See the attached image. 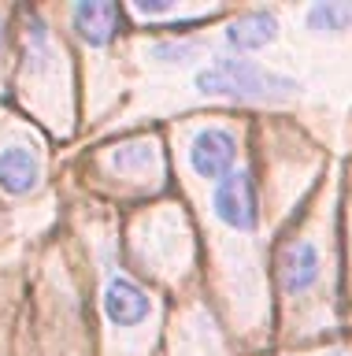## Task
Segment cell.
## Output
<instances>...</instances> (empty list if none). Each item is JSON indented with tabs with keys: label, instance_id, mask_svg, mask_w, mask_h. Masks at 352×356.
I'll return each instance as SVG.
<instances>
[{
	"label": "cell",
	"instance_id": "cell-9",
	"mask_svg": "<svg viewBox=\"0 0 352 356\" xmlns=\"http://www.w3.org/2000/svg\"><path fill=\"white\" fill-rule=\"evenodd\" d=\"M104 178H115L134 189H160L163 186V152L156 138H126L97 156Z\"/></svg>",
	"mask_w": 352,
	"mask_h": 356
},
{
	"label": "cell",
	"instance_id": "cell-7",
	"mask_svg": "<svg viewBox=\"0 0 352 356\" xmlns=\"http://www.w3.org/2000/svg\"><path fill=\"white\" fill-rule=\"evenodd\" d=\"M212 219L223 227L234 241H252L260 230V197H256V178L245 163L234 167L223 182L212 186Z\"/></svg>",
	"mask_w": 352,
	"mask_h": 356
},
{
	"label": "cell",
	"instance_id": "cell-15",
	"mask_svg": "<svg viewBox=\"0 0 352 356\" xmlns=\"http://www.w3.org/2000/svg\"><path fill=\"white\" fill-rule=\"evenodd\" d=\"M130 15L137 22H193L215 15V8H185V4H160V0H137L130 4Z\"/></svg>",
	"mask_w": 352,
	"mask_h": 356
},
{
	"label": "cell",
	"instance_id": "cell-6",
	"mask_svg": "<svg viewBox=\"0 0 352 356\" xmlns=\"http://www.w3.org/2000/svg\"><path fill=\"white\" fill-rule=\"evenodd\" d=\"M185 163L201 182H223L234 167H241V130L223 119L196 122L185 130Z\"/></svg>",
	"mask_w": 352,
	"mask_h": 356
},
{
	"label": "cell",
	"instance_id": "cell-8",
	"mask_svg": "<svg viewBox=\"0 0 352 356\" xmlns=\"http://www.w3.org/2000/svg\"><path fill=\"white\" fill-rule=\"evenodd\" d=\"M45 178V149L23 127L0 130V193L30 197Z\"/></svg>",
	"mask_w": 352,
	"mask_h": 356
},
{
	"label": "cell",
	"instance_id": "cell-10",
	"mask_svg": "<svg viewBox=\"0 0 352 356\" xmlns=\"http://www.w3.org/2000/svg\"><path fill=\"white\" fill-rule=\"evenodd\" d=\"M278 33H282L278 15L256 8V11H237V15L223 26L219 38H223V44L230 49V56H245V52H260V49H267V44H274Z\"/></svg>",
	"mask_w": 352,
	"mask_h": 356
},
{
	"label": "cell",
	"instance_id": "cell-11",
	"mask_svg": "<svg viewBox=\"0 0 352 356\" xmlns=\"http://www.w3.org/2000/svg\"><path fill=\"white\" fill-rule=\"evenodd\" d=\"M67 19H71V30L82 38L85 49H104L115 33L119 8H112V4H74V8H67Z\"/></svg>",
	"mask_w": 352,
	"mask_h": 356
},
{
	"label": "cell",
	"instance_id": "cell-12",
	"mask_svg": "<svg viewBox=\"0 0 352 356\" xmlns=\"http://www.w3.org/2000/svg\"><path fill=\"white\" fill-rule=\"evenodd\" d=\"M185 341H196V356H215L223 349V341H219L215 327L208 323L204 308H190L182 316V330H174V353H182Z\"/></svg>",
	"mask_w": 352,
	"mask_h": 356
},
{
	"label": "cell",
	"instance_id": "cell-3",
	"mask_svg": "<svg viewBox=\"0 0 352 356\" xmlns=\"http://www.w3.org/2000/svg\"><path fill=\"white\" fill-rule=\"evenodd\" d=\"M193 89L201 97H223L237 104H285L301 97V82L282 71H271L245 56H215L193 74Z\"/></svg>",
	"mask_w": 352,
	"mask_h": 356
},
{
	"label": "cell",
	"instance_id": "cell-14",
	"mask_svg": "<svg viewBox=\"0 0 352 356\" xmlns=\"http://www.w3.org/2000/svg\"><path fill=\"white\" fill-rule=\"evenodd\" d=\"M208 52V41L201 38H167V41H152L145 56L156 67H190Z\"/></svg>",
	"mask_w": 352,
	"mask_h": 356
},
{
	"label": "cell",
	"instance_id": "cell-4",
	"mask_svg": "<svg viewBox=\"0 0 352 356\" xmlns=\"http://www.w3.org/2000/svg\"><path fill=\"white\" fill-rule=\"evenodd\" d=\"M134 256L137 264H145V271L167 282L185 275V267L193 264V241L174 204H160L134 227Z\"/></svg>",
	"mask_w": 352,
	"mask_h": 356
},
{
	"label": "cell",
	"instance_id": "cell-16",
	"mask_svg": "<svg viewBox=\"0 0 352 356\" xmlns=\"http://www.w3.org/2000/svg\"><path fill=\"white\" fill-rule=\"evenodd\" d=\"M4 49H8V15L0 11V67H4Z\"/></svg>",
	"mask_w": 352,
	"mask_h": 356
},
{
	"label": "cell",
	"instance_id": "cell-17",
	"mask_svg": "<svg viewBox=\"0 0 352 356\" xmlns=\"http://www.w3.org/2000/svg\"><path fill=\"white\" fill-rule=\"evenodd\" d=\"M319 356H352L349 349H326V353H319Z\"/></svg>",
	"mask_w": 352,
	"mask_h": 356
},
{
	"label": "cell",
	"instance_id": "cell-5",
	"mask_svg": "<svg viewBox=\"0 0 352 356\" xmlns=\"http://www.w3.org/2000/svg\"><path fill=\"white\" fill-rule=\"evenodd\" d=\"M101 308L104 323L119 341H134L141 334H152L156 327V300L141 282H134L126 271L108 267L104 271V289H101Z\"/></svg>",
	"mask_w": 352,
	"mask_h": 356
},
{
	"label": "cell",
	"instance_id": "cell-1",
	"mask_svg": "<svg viewBox=\"0 0 352 356\" xmlns=\"http://www.w3.org/2000/svg\"><path fill=\"white\" fill-rule=\"evenodd\" d=\"M274 282L285 308L301 319L304 334L323 330V312L334 289V252H330V219L323 211L308 216L274 249Z\"/></svg>",
	"mask_w": 352,
	"mask_h": 356
},
{
	"label": "cell",
	"instance_id": "cell-13",
	"mask_svg": "<svg viewBox=\"0 0 352 356\" xmlns=\"http://www.w3.org/2000/svg\"><path fill=\"white\" fill-rule=\"evenodd\" d=\"M304 26L312 38H345L352 30V4H312V8H304Z\"/></svg>",
	"mask_w": 352,
	"mask_h": 356
},
{
	"label": "cell",
	"instance_id": "cell-2",
	"mask_svg": "<svg viewBox=\"0 0 352 356\" xmlns=\"http://www.w3.org/2000/svg\"><path fill=\"white\" fill-rule=\"evenodd\" d=\"M67 63L41 15H30L23 26V97L52 127H67Z\"/></svg>",
	"mask_w": 352,
	"mask_h": 356
}]
</instances>
